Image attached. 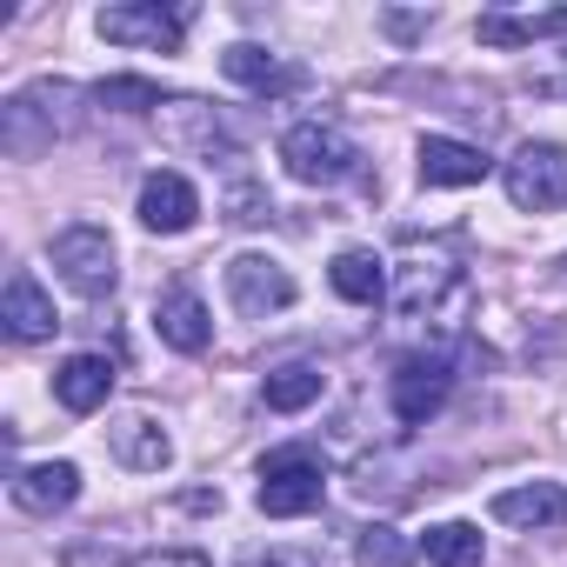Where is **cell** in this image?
<instances>
[{"label": "cell", "mask_w": 567, "mask_h": 567, "mask_svg": "<svg viewBox=\"0 0 567 567\" xmlns=\"http://www.w3.org/2000/svg\"><path fill=\"white\" fill-rule=\"evenodd\" d=\"M388 301H394V328H408V334H454L467 321L474 280H467V267L454 254H408Z\"/></svg>", "instance_id": "1"}, {"label": "cell", "mask_w": 567, "mask_h": 567, "mask_svg": "<svg viewBox=\"0 0 567 567\" xmlns=\"http://www.w3.org/2000/svg\"><path fill=\"white\" fill-rule=\"evenodd\" d=\"M74 101H81V87H68V81H34V87L8 94L0 101V147H8L14 161L48 154L74 127Z\"/></svg>", "instance_id": "2"}, {"label": "cell", "mask_w": 567, "mask_h": 567, "mask_svg": "<svg viewBox=\"0 0 567 567\" xmlns=\"http://www.w3.org/2000/svg\"><path fill=\"white\" fill-rule=\"evenodd\" d=\"M280 161H288V174L301 187H341V181L361 174V147L334 121H295L280 134Z\"/></svg>", "instance_id": "3"}, {"label": "cell", "mask_w": 567, "mask_h": 567, "mask_svg": "<svg viewBox=\"0 0 567 567\" xmlns=\"http://www.w3.org/2000/svg\"><path fill=\"white\" fill-rule=\"evenodd\" d=\"M501 187L520 214H560L567 207V141H520L501 161Z\"/></svg>", "instance_id": "4"}, {"label": "cell", "mask_w": 567, "mask_h": 567, "mask_svg": "<svg viewBox=\"0 0 567 567\" xmlns=\"http://www.w3.org/2000/svg\"><path fill=\"white\" fill-rule=\"evenodd\" d=\"M321 494H328V467H321L308 447H280V454L260 461V487H254L260 514H274V520H301V514L321 507Z\"/></svg>", "instance_id": "5"}, {"label": "cell", "mask_w": 567, "mask_h": 567, "mask_svg": "<svg viewBox=\"0 0 567 567\" xmlns=\"http://www.w3.org/2000/svg\"><path fill=\"white\" fill-rule=\"evenodd\" d=\"M194 8H161V0H121V8H101L94 28L114 48H147V54H174L187 41Z\"/></svg>", "instance_id": "6"}, {"label": "cell", "mask_w": 567, "mask_h": 567, "mask_svg": "<svg viewBox=\"0 0 567 567\" xmlns=\"http://www.w3.org/2000/svg\"><path fill=\"white\" fill-rule=\"evenodd\" d=\"M54 267H61V280H68L81 301H107L114 280H121V260H114L107 227H68V234H54Z\"/></svg>", "instance_id": "7"}, {"label": "cell", "mask_w": 567, "mask_h": 567, "mask_svg": "<svg viewBox=\"0 0 567 567\" xmlns=\"http://www.w3.org/2000/svg\"><path fill=\"white\" fill-rule=\"evenodd\" d=\"M295 274L280 267L274 254H234L227 260V301L247 315V321H267V315H280V308H295Z\"/></svg>", "instance_id": "8"}, {"label": "cell", "mask_w": 567, "mask_h": 567, "mask_svg": "<svg viewBox=\"0 0 567 567\" xmlns=\"http://www.w3.org/2000/svg\"><path fill=\"white\" fill-rule=\"evenodd\" d=\"M454 394V374L441 354H408L394 374H388V401H394V421L401 427H427Z\"/></svg>", "instance_id": "9"}, {"label": "cell", "mask_w": 567, "mask_h": 567, "mask_svg": "<svg viewBox=\"0 0 567 567\" xmlns=\"http://www.w3.org/2000/svg\"><path fill=\"white\" fill-rule=\"evenodd\" d=\"M134 214H141V227H147V234H187V227L200 220V194H194V181H187V174L161 167V174H147V181H141Z\"/></svg>", "instance_id": "10"}, {"label": "cell", "mask_w": 567, "mask_h": 567, "mask_svg": "<svg viewBox=\"0 0 567 567\" xmlns=\"http://www.w3.org/2000/svg\"><path fill=\"white\" fill-rule=\"evenodd\" d=\"M414 161H421V181H427V187H474V181L494 174V161H487L481 147L454 141V134H421Z\"/></svg>", "instance_id": "11"}, {"label": "cell", "mask_w": 567, "mask_h": 567, "mask_svg": "<svg viewBox=\"0 0 567 567\" xmlns=\"http://www.w3.org/2000/svg\"><path fill=\"white\" fill-rule=\"evenodd\" d=\"M107 454L121 467H134V474H161L174 461V441H167V427L154 414H114L107 421Z\"/></svg>", "instance_id": "12"}, {"label": "cell", "mask_w": 567, "mask_h": 567, "mask_svg": "<svg viewBox=\"0 0 567 567\" xmlns=\"http://www.w3.org/2000/svg\"><path fill=\"white\" fill-rule=\"evenodd\" d=\"M114 361L107 354H68L61 368H54V401L68 408V414H101L107 408V394H114Z\"/></svg>", "instance_id": "13"}, {"label": "cell", "mask_w": 567, "mask_h": 567, "mask_svg": "<svg viewBox=\"0 0 567 567\" xmlns=\"http://www.w3.org/2000/svg\"><path fill=\"white\" fill-rule=\"evenodd\" d=\"M0 328H8L14 341H48L54 328H61V315H54V301H48V288L21 267V274H8V295H0Z\"/></svg>", "instance_id": "14"}, {"label": "cell", "mask_w": 567, "mask_h": 567, "mask_svg": "<svg viewBox=\"0 0 567 567\" xmlns=\"http://www.w3.org/2000/svg\"><path fill=\"white\" fill-rule=\"evenodd\" d=\"M81 501V467L74 461H34L14 474V507L28 514H68Z\"/></svg>", "instance_id": "15"}, {"label": "cell", "mask_w": 567, "mask_h": 567, "mask_svg": "<svg viewBox=\"0 0 567 567\" xmlns=\"http://www.w3.org/2000/svg\"><path fill=\"white\" fill-rule=\"evenodd\" d=\"M494 520L501 527H560L567 520V487L560 481H527V487H501L494 494Z\"/></svg>", "instance_id": "16"}, {"label": "cell", "mask_w": 567, "mask_h": 567, "mask_svg": "<svg viewBox=\"0 0 567 567\" xmlns=\"http://www.w3.org/2000/svg\"><path fill=\"white\" fill-rule=\"evenodd\" d=\"M154 328H161V341H167L174 354H200V348L214 341V315H207V301H200L194 288H174V295H161V308H154Z\"/></svg>", "instance_id": "17"}, {"label": "cell", "mask_w": 567, "mask_h": 567, "mask_svg": "<svg viewBox=\"0 0 567 567\" xmlns=\"http://www.w3.org/2000/svg\"><path fill=\"white\" fill-rule=\"evenodd\" d=\"M220 74L234 81V87H247V94H288V87H301V74L288 68V61H274L267 48H227L220 54Z\"/></svg>", "instance_id": "18"}, {"label": "cell", "mask_w": 567, "mask_h": 567, "mask_svg": "<svg viewBox=\"0 0 567 567\" xmlns=\"http://www.w3.org/2000/svg\"><path fill=\"white\" fill-rule=\"evenodd\" d=\"M560 34H567V8H554V14H481L474 21L481 48H527V41H560Z\"/></svg>", "instance_id": "19"}, {"label": "cell", "mask_w": 567, "mask_h": 567, "mask_svg": "<svg viewBox=\"0 0 567 567\" xmlns=\"http://www.w3.org/2000/svg\"><path fill=\"white\" fill-rule=\"evenodd\" d=\"M321 388H328V374L315 361H288L260 381V401H267V414H301V408L321 401Z\"/></svg>", "instance_id": "20"}, {"label": "cell", "mask_w": 567, "mask_h": 567, "mask_svg": "<svg viewBox=\"0 0 567 567\" xmlns=\"http://www.w3.org/2000/svg\"><path fill=\"white\" fill-rule=\"evenodd\" d=\"M328 280H334V295H341V301H354V308H374V301L388 295L381 254H368V247H348V254H334Z\"/></svg>", "instance_id": "21"}, {"label": "cell", "mask_w": 567, "mask_h": 567, "mask_svg": "<svg viewBox=\"0 0 567 567\" xmlns=\"http://www.w3.org/2000/svg\"><path fill=\"white\" fill-rule=\"evenodd\" d=\"M421 554H427L434 567H487V540H481L474 520H441V527H427Z\"/></svg>", "instance_id": "22"}, {"label": "cell", "mask_w": 567, "mask_h": 567, "mask_svg": "<svg viewBox=\"0 0 567 567\" xmlns=\"http://www.w3.org/2000/svg\"><path fill=\"white\" fill-rule=\"evenodd\" d=\"M161 127H167L174 147H200V154L220 147V121H214V107H200V101H167V107H161Z\"/></svg>", "instance_id": "23"}, {"label": "cell", "mask_w": 567, "mask_h": 567, "mask_svg": "<svg viewBox=\"0 0 567 567\" xmlns=\"http://www.w3.org/2000/svg\"><path fill=\"white\" fill-rule=\"evenodd\" d=\"M414 540L401 534V527H388V520H374V527H361V540H354V560L361 567H414Z\"/></svg>", "instance_id": "24"}, {"label": "cell", "mask_w": 567, "mask_h": 567, "mask_svg": "<svg viewBox=\"0 0 567 567\" xmlns=\"http://www.w3.org/2000/svg\"><path fill=\"white\" fill-rule=\"evenodd\" d=\"M94 101H101V107H114V114H161V107H167V101H161V87H154V81H134V74L101 81V87H94Z\"/></svg>", "instance_id": "25"}, {"label": "cell", "mask_w": 567, "mask_h": 567, "mask_svg": "<svg viewBox=\"0 0 567 567\" xmlns=\"http://www.w3.org/2000/svg\"><path fill=\"white\" fill-rule=\"evenodd\" d=\"M240 567H334L328 547H301V540H267V547H247Z\"/></svg>", "instance_id": "26"}, {"label": "cell", "mask_w": 567, "mask_h": 567, "mask_svg": "<svg viewBox=\"0 0 567 567\" xmlns=\"http://www.w3.org/2000/svg\"><path fill=\"white\" fill-rule=\"evenodd\" d=\"M134 567H207V554H187V547H174V554H141Z\"/></svg>", "instance_id": "27"}, {"label": "cell", "mask_w": 567, "mask_h": 567, "mask_svg": "<svg viewBox=\"0 0 567 567\" xmlns=\"http://www.w3.org/2000/svg\"><path fill=\"white\" fill-rule=\"evenodd\" d=\"M227 220H267V200H260L254 187H240V194H234V214H227Z\"/></svg>", "instance_id": "28"}, {"label": "cell", "mask_w": 567, "mask_h": 567, "mask_svg": "<svg viewBox=\"0 0 567 567\" xmlns=\"http://www.w3.org/2000/svg\"><path fill=\"white\" fill-rule=\"evenodd\" d=\"M560 267H567V260H560Z\"/></svg>", "instance_id": "29"}]
</instances>
